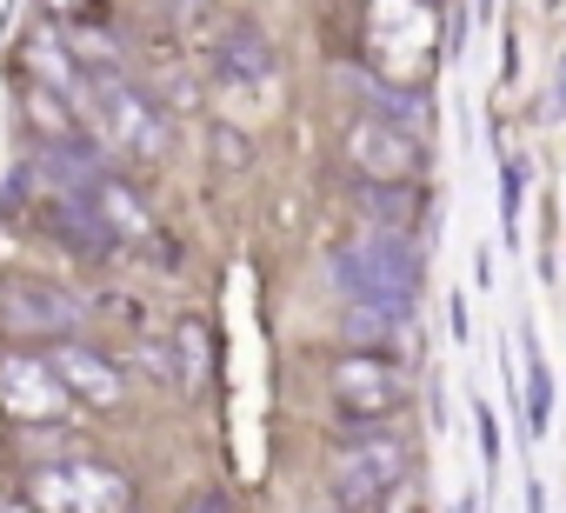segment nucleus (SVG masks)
I'll list each match as a JSON object with an SVG mask.
<instances>
[{"label": "nucleus", "mask_w": 566, "mask_h": 513, "mask_svg": "<svg viewBox=\"0 0 566 513\" xmlns=\"http://www.w3.org/2000/svg\"><path fill=\"white\" fill-rule=\"evenodd\" d=\"M74 107H81V127H94V134H101L107 147H120V154H160V147H167V121L154 114V101H147L127 74L81 67Z\"/></svg>", "instance_id": "1"}, {"label": "nucleus", "mask_w": 566, "mask_h": 513, "mask_svg": "<svg viewBox=\"0 0 566 513\" xmlns=\"http://www.w3.org/2000/svg\"><path fill=\"white\" fill-rule=\"evenodd\" d=\"M340 294L354 307H387V314H413L420 301V247L407 233H367L360 247L340 253Z\"/></svg>", "instance_id": "2"}, {"label": "nucleus", "mask_w": 566, "mask_h": 513, "mask_svg": "<svg viewBox=\"0 0 566 513\" xmlns=\"http://www.w3.org/2000/svg\"><path fill=\"white\" fill-rule=\"evenodd\" d=\"M407 467H413V453H407V440H400L394 427H354V433L334 447V460H327L334 506L374 513L380 500H394V486L407 480Z\"/></svg>", "instance_id": "3"}, {"label": "nucleus", "mask_w": 566, "mask_h": 513, "mask_svg": "<svg viewBox=\"0 0 566 513\" xmlns=\"http://www.w3.org/2000/svg\"><path fill=\"white\" fill-rule=\"evenodd\" d=\"M440 48V14L427 0H374L367 8V61L387 87H420Z\"/></svg>", "instance_id": "4"}, {"label": "nucleus", "mask_w": 566, "mask_h": 513, "mask_svg": "<svg viewBox=\"0 0 566 513\" xmlns=\"http://www.w3.org/2000/svg\"><path fill=\"white\" fill-rule=\"evenodd\" d=\"M34 506L41 513H127V480L101 460H61L34 467Z\"/></svg>", "instance_id": "5"}, {"label": "nucleus", "mask_w": 566, "mask_h": 513, "mask_svg": "<svg viewBox=\"0 0 566 513\" xmlns=\"http://www.w3.org/2000/svg\"><path fill=\"white\" fill-rule=\"evenodd\" d=\"M81 321H87V301L48 274H14L0 287V327H14V334H67Z\"/></svg>", "instance_id": "6"}, {"label": "nucleus", "mask_w": 566, "mask_h": 513, "mask_svg": "<svg viewBox=\"0 0 566 513\" xmlns=\"http://www.w3.org/2000/svg\"><path fill=\"white\" fill-rule=\"evenodd\" d=\"M347 160H354L360 180H413L420 160H427V147H420V134H407V127L360 114V121L347 127Z\"/></svg>", "instance_id": "7"}, {"label": "nucleus", "mask_w": 566, "mask_h": 513, "mask_svg": "<svg viewBox=\"0 0 566 513\" xmlns=\"http://www.w3.org/2000/svg\"><path fill=\"white\" fill-rule=\"evenodd\" d=\"M213 81L227 87V101H266L273 94V48H266V34L260 28H247V21H233L227 28V41L213 48Z\"/></svg>", "instance_id": "8"}, {"label": "nucleus", "mask_w": 566, "mask_h": 513, "mask_svg": "<svg viewBox=\"0 0 566 513\" xmlns=\"http://www.w3.org/2000/svg\"><path fill=\"white\" fill-rule=\"evenodd\" d=\"M334 394H340V407H347L354 420H380V413H394V407L407 400V374H400V360H387V354H354V360H340Z\"/></svg>", "instance_id": "9"}, {"label": "nucleus", "mask_w": 566, "mask_h": 513, "mask_svg": "<svg viewBox=\"0 0 566 513\" xmlns=\"http://www.w3.org/2000/svg\"><path fill=\"white\" fill-rule=\"evenodd\" d=\"M0 407H8L14 420H54V413L67 407V387L54 380L48 360L8 354V360H0Z\"/></svg>", "instance_id": "10"}, {"label": "nucleus", "mask_w": 566, "mask_h": 513, "mask_svg": "<svg viewBox=\"0 0 566 513\" xmlns=\"http://www.w3.org/2000/svg\"><path fill=\"white\" fill-rule=\"evenodd\" d=\"M48 367L61 374L67 400H87V407H120V400H127V380H120V367H114L107 354L81 347V341L54 347V354H48Z\"/></svg>", "instance_id": "11"}, {"label": "nucleus", "mask_w": 566, "mask_h": 513, "mask_svg": "<svg viewBox=\"0 0 566 513\" xmlns=\"http://www.w3.org/2000/svg\"><path fill=\"white\" fill-rule=\"evenodd\" d=\"M87 207H94V220H101V233H107V240H127V247H147V240H154L147 207H140L114 174H101V180L87 187Z\"/></svg>", "instance_id": "12"}, {"label": "nucleus", "mask_w": 566, "mask_h": 513, "mask_svg": "<svg viewBox=\"0 0 566 513\" xmlns=\"http://www.w3.org/2000/svg\"><path fill=\"white\" fill-rule=\"evenodd\" d=\"M360 207L374 213V233H407L427 213V200H420L413 180H360Z\"/></svg>", "instance_id": "13"}, {"label": "nucleus", "mask_w": 566, "mask_h": 513, "mask_svg": "<svg viewBox=\"0 0 566 513\" xmlns=\"http://www.w3.org/2000/svg\"><path fill=\"white\" fill-rule=\"evenodd\" d=\"M28 67H34V87H54V94H67V101H74L81 67H74V54L61 48V28H54V21H41V28L28 34Z\"/></svg>", "instance_id": "14"}, {"label": "nucleus", "mask_w": 566, "mask_h": 513, "mask_svg": "<svg viewBox=\"0 0 566 513\" xmlns=\"http://www.w3.org/2000/svg\"><path fill=\"white\" fill-rule=\"evenodd\" d=\"M400 327H413V314H387V307H347V341L354 354H387L400 347Z\"/></svg>", "instance_id": "15"}, {"label": "nucleus", "mask_w": 566, "mask_h": 513, "mask_svg": "<svg viewBox=\"0 0 566 513\" xmlns=\"http://www.w3.org/2000/svg\"><path fill=\"white\" fill-rule=\"evenodd\" d=\"M520 200H526V160L520 154H500V233L506 240L520 233Z\"/></svg>", "instance_id": "16"}, {"label": "nucleus", "mask_w": 566, "mask_h": 513, "mask_svg": "<svg viewBox=\"0 0 566 513\" xmlns=\"http://www.w3.org/2000/svg\"><path fill=\"white\" fill-rule=\"evenodd\" d=\"M174 341H180V374H187V387H200V380H207V327H200V321H180Z\"/></svg>", "instance_id": "17"}, {"label": "nucleus", "mask_w": 566, "mask_h": 513, "mask_svg": "<svg viewBox=\"0 0 566 513\" xmlns=\"http://www.w3.org/2000/svg\"><path fill=\"white\" fill-rule=\"evenodd\" d=\"M546 413H553V374H546V360H533V374H526V433L533 440L546 433Z\"/></svg>", "instance_id": "18"}, {"label": "nucleus", "mask_w": 566, "mask_h": 513, "mask_svg": "<svg viewBox=\"0 0 566 513\" xmlns=\"http://www.w3.org/2000/svg\"><path fill=\"white\" fill-rule=\"evenodd\" d=\"M41 8H48L54 28H67V21H94V14H101V0H41Z\"/></svg>", "instance_id": "19"}, {"label": "nucleus", "mask_w": 566, "mask_h": 513, "mask_svg": "<svg viewBox=\"0 0 566 513\" xmlns=\"http://www.w3.org/2000/svg\"><path fill=\"white\" fill-rule=\"evenodd\" d=\"M473 427H480V460L500 467V420H493V407H473Z\"/></svg>", "instance_id": "20"}, {"label": "nucleus", "mask_w": 566, "mask_h": 513, "mask_svg": "<svg viewBox=\"0 0 566 513\" xmlns=\"http://www.w3.org/2000/svg\"><path fill=\"white\" fill-rule=\"evenodd\" d=\"M447 321H453V341H467V334H473V314H467V301H460V294L447 301Z\"/></svg>", "instance_id": "21"}, {"label": "nucleus", "mask_w": 566, "mask_h": 513, "mask_svg": "<svg viewBox=\"0 0 566 513\" xmlns=\"http://www.w3.org/2000/svg\"><path fill=\"white\" fill-rule=\"evenodd\" d=\"M314 513H347V506H334V500H327V506H314Z\"/></svg>", "instance_id": "22"}, {"label": "nucleus", "mask_w": 566, "mask_h": 513, "mask_svg": "<svg viewBox=\"0 0 566 513\" xmlns=\"http://www.w3.org/2000/svg\"><path fill=\"white\" fill-rule=\"evenodd\" d=\"M453 513H473V500H460V506H453Z\"/></svg>", "instance_id": "23"}]
</instances>
